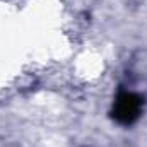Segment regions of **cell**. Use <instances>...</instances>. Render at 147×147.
Wrapping results in <instances>:
<instances>
[{
	"instance_id": "6da1fadb",
	"label": "cell",
	"mask_w": 147,
	"mask_h": 147,
	"mask_svg": "<svg viewBox=\"0 0 147 147\" xmlns=\"http://www.w3.org/2000/svg\"><path fill=\"white\" fill-rule=\"evenodd\" d=\"M142 106H144L142 96L130 92V91H120L113 105L111 118L118 121L120 125H132L140 116Z\"/></svg>"
}]
</instances>
